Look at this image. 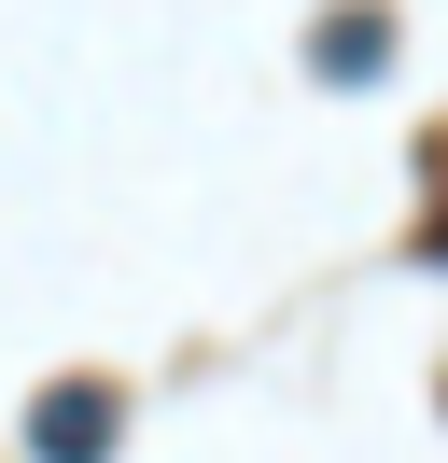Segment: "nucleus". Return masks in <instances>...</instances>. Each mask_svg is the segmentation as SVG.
<instances>
[{
	"label": "nucleus",
	"instance_id": "nucleus-1",
	"mask_svg": "<svg viewBox=\"0 0 448 463\" xmlns=\"http://www.w3.org/2000/svg\"><path fill=\"white\" fill-rule=\"evenodd\" d=\"M98 435H112V393H56V407H42V449H70V463H84Z\"/></svg>",
	"mask_w": 448,
	"mask_h": 463
}]
</instances>
